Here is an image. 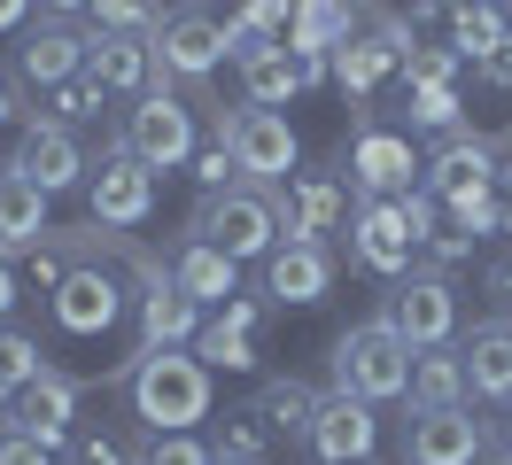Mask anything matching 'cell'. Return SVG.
<instances>
[{"label":"cell","mask_w":512,"mask_h":465,"mask_svg":"<svg viewBox=\"0 0 512 465\" xmlns=\"http://www.w3.org/2000/svg\"><path fill=\"white\" fill-rule=\"evenodd\" d=\"M125 403L148 434H194V419H210V365L194 349H140L125 365Z\"/></svg>","instance_id":"6da1fadb"},{"label":"cell","mask_w":512,"mask_h":465,"mask_svg":"<svg viewBox=\"0 0 512 465\" xmlns=\"http://www.w3.org/2000/svg\"><path fill=\"white\" fill-rule=\"evenodd\" d=\"M326 388L357 396V403H404V388H412V341L396 334L388 318L342 326L334 349H326Z\"/></svg>","instance_id":"7a4b0ae2"},{"label":"cell","mask_w":512,"mask_h":465,"mask_svg":"<svg viewBox=\"0 0 512 465\" xmlns=\"http://www.w3.org/2000/svg\"><path fill=\"white\" fill-rule=\"evenodd\" d=\"M187 233H194V241H210V248H225L233 264H256V256L280 248V194L256 186V179H233V186H218V194L194 202Z\"/></svg>","instance_id":"3957f363"},{"label":"cell","mask_w":512,"mask_h":465,"mask_svg":"<svg viewBox=\"0 0 512 465\" xmlns=\"http://www.w3.org/2000/svg\"><path fill=\"white\" fill-rule=\"evenodd\" d=\"M156 70H163V86H187L202 93L210 86V70H218L233 47H225V16L210 8V0H179V8H163V24H156Z\"/></svg>","instance_id":"277c9868"},{"label":"cell","mask_w":512,"mask_h":465,"mask_svg":"<svg viewBox=\"0 0 512 465\" xmlns=\"http://www.w3.org/2000/svg\"><path fill=\"white\" fill-rule=\"evenodd\" d=\"M350 264L373 279H404L419 264V225L396 194H350Z\"/></svg>","instance_id":"5b68a950"},{"label":"cell","mask_w":512,"mask_h":465,"mask_svg":"<svg viewBox=\"0 0 512 465\" xmlns=\"http://www.w3.org/2000/svg\"><path fill=\"white\" fill-rule=\"evenodd\" d=\"M381 318L412 341V349H450V341H458V287H450V272L412 264L404 279H388Z\"/></svg>","instance_id":"8992f818"},{"label":"cell","mask_w":512,"mask_h":465,"mask_svg":"<svg viewBox=\"0 0 512 465\" xmlns=\"http://www.w3.org/2000/svg\"><path fill=\"white\" fill-rule=\"evenodd\" d=\"M125 264L140 272V310H132L140 349H194V334H202V303H194L187 287L171 279V264H156L140 241L125 248Z\"/></svg>","instance_id":"52a82bcc"},{"label":"cell","mask_w":512,"mask_h":465,"mask_svg":"<svg viewBox=\"0 0 512 465\" xmlns=\"http://www.w3.org/2000/svg\"><path fill=\"white\" fill-rule=\"evenodd\" d=\"M117 140L148 171H179V163H194V101H179L171 86L140 93V101H125V117H117Z\"/></svg>","instance_id":"ba28073f"},{"label":"cell","mask_w":512,"mask_h":465,"mask_svg":"<svg viewBox=\"0 0 512 465\" xmlns=\"http://www.w3.org/2000/svg\"><path fill=\"white\" fill-rule=\"evenodd\" d=\"M86 202H94V225L132 233V225H148V210H156V171L109 132L101 155H94V171H86Z\"/></svg>","instance_id":"9c48e42d"},{"label":"cell","mask_w":512,"mask_h":465,"mask_svg":"<svg viewBox=\"0 0 512 465\" xmlns=\"http://www.w3.org/2000/svg\"><path fill=\"white\" fill-rule=\"evenodd\" d=\"M225 148H233V171L256 186H280L295 179V163H303V140H295V124L280 117V109H233L225 117Z\"/></svg>","instance_id":"30bf717a"},{"label":"cell","mask_w":512,"mask_h":465,"mask_svg":"<svg viewBox=\"0 0 512 465\" xmlns=\"http://www.w3.org/2000/svg\"><path fill=\"white\" fill-rule=\"evenodd\" d=\"M24 140H16V155H8V171L16 179H32L39 194H70V186H86V171H94V155L78 148V132L55 117H39V109H24Z\"/></svg>","instance_id":"8fae6325"},{"label":"cell","mask_w":512,"mask_h":465,"mask_svg":"<svg viewBox=\"0 0 512 465\" xmlns=\"http://www.w3.org/2000/svg\"><path fill=\"white\" fill-rule=\"evenodd\" d=\"M303 450H311L319 465H373V450H381V419H373V403L334 396V388H326L319 419H311V434H303Z\"/></svg>","instance_id":"7c38bea8"},{"label":"cell","mask_w":512,"mask_h":465,"mask_svg":"<svg viewBox=\"0 0 512 465\" xmlns=\"http://www.w3.org/2000/svg\"><path fill=\"white\" fill-rule=\"evenodd\" d=\"M481 450H489V427H481L466 403L404 419V465H481Z\"/></svg>","instance_id":"4fadbf2b"},{"label":"cell","mask_w":512,"mask_h":465,"mask_svg":"<svg viewBox=\"0 0 512 465\" xmlns=\"http://www.w3.org/2000/svg\"><path fill=\"white\" fill-rule=\"evenodd\" d=\"M117 318H125V279L109 272V264H70L63 287H55V326L78 334V341H94V334H109Z\"/></svg>","instance_id":"5bb4252c"},{"label":"cell","mask_w":512,"mask_h":465,"mask_svg":"<svg viewBox=\"0 0 512 465\" xmlns=\"http://www.w3.org/2000/svg\"><path fill=\"white\" fill-rule=\"evenodd\" d=\"M78 70H86V31H78V24L39 16V24L16 31V78H24V86L55 93V86H70Z\"/></svg>","instance_id":"9a60e30c"},{"label":"cell","mask_w":512,"mask_h":465,"mask_svg":"<svg viewBox=\"0 0 512 465\" xmlns=\"http://www.w3.org/2000/svg\"><path fill=\"white\" fill-rule=\"evenodd\" d=\"M86 70H94L117 101H140V93L163 86L156 47H148V39H125V31H86Z\"/></svg>","instance_id":"2e32d148"},{"label":"cell","mask_w":512,"mask_h":465,"mask_svg":"<svg viewBox=\"0 0 512 465\" xmlns=\"http://www.w3.org/2000/svg\"><path fill=\"white\" fill-rule=\"evenodd\" d=\"M326 287H334L326 241H280L264 256V295L272 303H326Z\"/></svg>","instance_id":"e0dca14e"},{"label":"cell","mask_w":512,"mask_h":465,"mask_svg":"<svg viewBox=\"0 0 512 465\" xmlns=\"http://www.w3.org/2000/svg\"><path fill=\"white\" fill-rule=\"evenodd\" d=\"M78 396H86V388H78L63 365H47L39 380H24V388H16L8 419H16V427H32V434H47V442H63L70 419H78Z\"/></svg>","instance_id":"ac0fdd59"},{"label":"cell","mask_w":512,"mask_h":465,"mask_svg":"<svg viewBox=\"0 0 512 465\" xmlns=\"http://www.w3.org/2000/svg\"><path fill=\"white\" fill-rule=\"evenodd\" d=\"M458 357H466V388L481 403H512V318H481L458 341Z\"/></svg>","instance_id":"d6986e66"},{"label":"cell","mask_w":512,"mask_h":465,"mask_svg":"<svg viewBox=\"0 0 512 465\" xmlns=\"http://www.w3.org/2000/svg\"><path fill=\"white\" fill-rule=\"evenodd\" d=\"M350 163V194H412L419 163H412V140H396V132H365Z\"/></svg>","instance_id":"ffe728a7"},{"label":"cell","mask_w":512,"mask_h":465,"mask_svg":"<svg viewBox=\"0 0 512 465\" xmlns=\"http://www.w3.org/2000/svg\"><path fill=\"white\" fill-rule=\"evenodd\" d=\"M171 279H179V287H187L202 310H210V303H233V295H241V264H233L225 248L194 241V233L171 248Z\"/></svg>","instance_id":"44dd1931"},{"label":"cell","mask_w":512,"mask_h":465,"mask_svg":"<svg viewBox=\"0 0 512 465\" xmlns=\"http://www.w3.org/2000/svg\"><path fill=\"white\" fill-rule=\"evenodd\" d=\"M256 326H264V303L233 295V303H218V318L194 334V357H202V365H256Z\"/></svg>","instance_id":"7402d4cb"},{"label":"cell","mask_w":512,"mask_h":465,"mask_svg":"<svg viewBox=\"0 0 512 465\" xmlns=\"http://www.w3.org/2000/svg\"><path fill=\"white\" fill-rule=\"evenodd\" d=\"M47 202L55 194H39L32 179H16V171H0V248L8 256H32V248H47Z\"/></svg>","instance_id":"603a6c76"},{"label":"cell","mask_w":512,"mask_h":465,"mask_svg":"<svg viewBox=\"0 0 512 465\" xmlns=\"http://www.w3.org/2000/svg\"><path fill=\"white\" fill-rule=\"evenodd\" d=\"M404 403H412V411H450V403H474L458 341H450V349H412V388H404Z\"/></svg>","instance_id":"cb8c5ba5"},{"label":"cell","mask_w":512,"mask_h":465,"mask_svg":"<svg viewBox=\"0 0 512 465\" xmlns=\"http://www.w3.org/2000/svg\"><path fill=\"white\" fill-rule=\"evenodd\" d=\"M233 70H241V93H249L256 109H280V101H295V93H303L288 39H264V47H249V55H233Z\"/></svg>","instance_id":"d4e9b609"},{"label":"cell","mask_w":512,"mask_h":465,"mask_svg":"<svg viewBox=\"0 0 512 465\" xmlns=\"http://www.w3.org/2000/svg\"><path fill=\"white\" fill-rule=\"evenodd\" d=\"M256 411L272 419V434H280V442H303V434H311V419H319V388H311V380H295V372H272V380L256 388Z\"/></svg>","instance_id":"484cf974"},{"label":"cell","mask_w":512,"mask_h":465,"mask_svg":"<svg viewBox=\"0 0 512 465\" xmlns=\"http://www.w3.org/2000/svg\"><path fill=\"white\" fill-rule=\"evenodd\" d=\"M350 31H357V8H342V0H295L288 47H319V55H334Z\"/></svg>","instance_id":"4316f807"},{"label":"cell","mask_w":512,"mask_h":465,"mask_svg":"<svg viewBox=\"0 0 512 465\" xmlns=\"http://www.w3.org/2000/svg\"><path fill=\"white\" fill-rule=\"evenodd\" d=\"M272 442H280L272 419H264L256 403H233V411L218 419V442H210V450H218V458H241V465H264V458H272Z\"/></svg>","instance_id":"83f0119b"},{"label":"cell","mask_w":512,"mask_h":465,"mask_svg":"<svg viewBox=\"0 0 512 465\" xmlns=\"http://www.w3.org/2000/svg\"><path fill=\"white\" fill-rule=\"evenodd\" d=\"M163 24V0H94L86 31H125V39H156Z\"/></svg>","instance_id":"f1b7e54d"},{"label":"cell","mask_w":512,"mask_h":465,"mask_svg":"<svg viewBox=\"0 0 512 465\" xmlns=\"http://www.w3.org/2000/svg\"><path fill=\"white\" fill-rule=\"evenodd\" d=\"M47 372V349H39V334H24V326H0V388L16 396L24 380H39Z\"/></svg>","instance_id":"f546056e"},{"label":"cell","mask_w":512,"mask_h":465,"mask_svg":"<svg viewBox=\"0 0 512 465\" xmlns=\"http://www.w3.org/2000/svg\"><path fill=\"white\" fill-rule=\"evenodd\" d=\"M412 124L419 132H435V140H443V132H458V86H412Z\"/></svg>","instance_id":"4dcf8cb0"},{"label":"cell","mask_w":512,"mask_h":465,"mask_svg":"<svg viewBox=\"0 0 512 465\" xmlns=\"http://www.w3.org/2000/svg\"><path fill=\"white\" fill-rule=\"evenodd\" d=\"M101 101H109V86H101L94 70H78L70 86H55V124H86V117H101Z\"/></svg>","instance_id":"1f68e13d"},{"label":"cell","mask_w":512,"mask_h":465,"mask_svg":"<svg viewBox=\"0 0 512 465\" xmlns=\"http://www.w3.org/2000/svg\"><path fill=\"white\" fill-rule=\"evenodd\" d=\"M140 465H218V450H210L202 434H148Z\"/></svg>","instance_id":"d6a6232c"},{"label":"cell","mask_w":512,"mask_h":465,"mask_svg":"<svg viewBox=\"0 0 512 465\" xmlns=\"http://www.w3.org/2000/svg\"><path fill=\"white\" fill-rule=\"evenodd\" d=\"M0 465H55V442L8 419V427H0Z\"/></svg>","instance_id":"836d02e7"},{"label":"cell","mask_w":512,"mask_h":465,"mask_svg":"<svg viewBox=\"0 0 512 465\" xmlns=\"http://www.w3.org/2000/svg\"><path fill=\"white\" fill-rule=\"evenodd\" d=\"M70 465H140V450H132L125 434H78V442H70Z\"/></svg>","instance_id":"e575fe53"},{"label":"cell","mask_w":512,"mask_h":465,"mask_svg":"<svg viewBox=\"0 0 512 465\" xmlns=\"http://www.w3.org/2000/svg\"><path fill=\"white\" fill-rule=\"evenodd\" d=\"M404 78H412V86H450V78H458V55H450V47H412V55H404Z\"/></svg>","instance_id":"d590c367"},{"label":"cell","mask_w":512,"mask_h":465,"mask_svg":"<svg viewBox=\"0 0 512 465\" xmlns=\"http://www.w3.org/2000/svg\"><path fill=\"white\" fill-rule=\"evenodd\" d=\"M194 179H202V194L233 186V179H241V171H233V148H225V140H218V148H202V155H194Z\"/></svg>","instance_id":"8d00e7d4"},{"label":"cell","mask_w":512,"mask_h":465,"mask_svg":"<svg viewBox=\"0 0 512 465\" xmlns=\"http://www.w3.org/2000/svg\"><path fill=\"white\" fill-rule=\"evenodd\" d=\"M474 86H489V93L512 86V39H505V47H489V55L474 62Z\"/></svg>","instance_id":"74e56055"},{"label":"cell","mask_w":512,"mask_h":465,"mask_svg":"<svg viewBox=\"0 0 512 465\" xmlns=\"http://www.w3.org/2000/svg\"><path fill=\"white\" fill-rule=\"evenodd\" d=\"M489 233H505V241H512V163L497 171V186H489Z\"/></svg>","instance_id":"f35d334b"},{"label":"cell","mask_w":512,"mask_h":465,"mask_svg":"<svg viewBox=\"0 0 512 465\" xmlns=\"http://www.w3.org/2000/svg\"><path fill=\"white\" fill-rule=\"evenodd\" d=\"M481 287H489L497 303H512V248H497V256L481 264Z\"/></svg>","instance_id":"ab89813d"},{"label":"cell","mask_w":512,"mask_h":465,"mask_svg":"<svg viewBox=\"0 0 512 465\" xmlns=\"http://www.w3.org/2000/svg\"><path fill=\"white\" fill-rule=\"evenodd\" d=\"M39 16H63V24H78V16H94V0H39Z\"/></svg>","instance_id":"60d3db41"},{"label":"cell","mask_w":512,"mask_h":465,"mask_svg":"<svg viewBox=\"0 0 512 465\" xmlns=\"http://www.w3.org/2000/svg\"><path fill=\"white\" fill-rule=\"evenodd\" d=\"M24 16H32V0H0V31H24Z\"/></svg>","instance_id":"b9f144b4"},{"label":"cell","mask_w":512,"mask_h":465,"mask_svg":"<svg viewBox=\"0 0 512 465\" xmlns=\"http://www.w3.org/2000/svg\"><path fill=\"white\" fill-rule=\"evenodd\" d=\"M16 117H24V101H16V86L0 78V124H16Z\"/></svg>","instance_id":"7bdbcfd3"},{"label":"cell","mask_w":512,"mask_h":465,"mask_svg":"<svg viewBox=\"0 0 512 465\" xmlns=\"http://www.w3.org/2000/svg\"><path fill=\"white\" fill-rule=\"evenodd\" d=\"M497 450L512 458V403H505V419H497Z\"/></svg>","instance_id":"ee69618b"},{"label":"cell","mask_w":512,"mask_h":465,"mask_svg":"<svg viewBox=\"0 0 512 465\" xmlns=\"http://www.w3.org/2000/svg\"><path fill=\"white\" fill-rule=\"evenodd\" d=\"M342 8H357V16H373V8H381V0H342Z\"/></svg>","instance_id":"f6af8a7d"},{"label":"cell","mask_w":512,"mask_h":465,"mask_svg":"<svg viewBox=\"0 0 512 465\" xmlns=\"http://www.w3.org/2000/svg\"><path fill=\"white\" fill-rule=\"evenodd\" d=\"M8 403H16V396H8V388H0V411H8Z\"/></svg>","instance_id":"bcb514c9"},{"label":"cell","mask_w":512,"mask_h":465,"mask_svg":"<svg viewBox=\"0 0 512 465\" xmlns=\"http://www.w3.org/2000/svg\"><path fill=\"white\" fill-rule=\"evenodd\" d=\"M497 8H505V24H512V0H497Z\"/></svg>","instance_id":"7dc6e473"},{"label":"cell","mask_w":512,"mask_h":465,"mask_svg":"<svg viewBox=\"0 0 512 465\" xmlns=\"http://www.w3.org/2000/svg\"><path fill=\"white\" fill-rule=\"evenodd\" d=\"M497 148H505V155H512V132H505V140H497Z\"/></svg>","instance_id":"c3c4849f"},{"label":"cell","mask_w":512,"mask_h":465,"mask_svg":"<svg viewBox=\"0 0 512 465\" xmlns=\"http://www.w3.org/2000/svg\"><path fill=\"white\" fill-rule=\"evenodd\" d=\"M218 465H241V458H218Z\"/></svg>","instance_id":"681fc988"},{"label":"cell","mask_w":512,"mask_h":465,"mask_svg":"<svg viewBox=\"0 0 512 465\" xmlns=\"http://www.w3.org/2000/svg\"><path fill=\"white\" fill-rule=\"evenodd\" d=\"M497 465H512V458H497Z\"/></svg>","instance_id":"f907efd6"},{"label":"cell","mask_w":512,"mask_h":465,"mask_svg":"<svg viewBox=\"0 0 512 465\" xmlns=\"http://www.w3.org/2000/svg\"><path fill=\"white\" fill-rule=\"evenodd\" d=\"M0 171H8V163H0Z\"/></svg>","instance_id":"816d5d0a"}]
</instances>
